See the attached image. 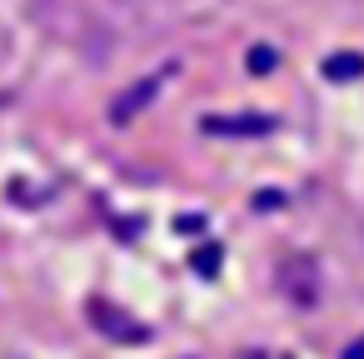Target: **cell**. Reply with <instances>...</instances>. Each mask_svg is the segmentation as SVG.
Listing matches in <instances>:
<instances>
[{
    "label": "cell",
    "mask_w": 364,
    "mask_h": 359,
    "mask_svg": "<svg viewBox=\"0 0 364 359\" xmlns=\"http://www.w3.org/2000/svg\"><path fill=\"white\" fill-rule=\"evenodd\" d=\"M324 75L329 80H359L364 75V55H334V60H324Z\"/></svg>",
    "instance_id": "2"
},
{
    "label": "cell",
    "mask_w": 364,
    "mask_h": 359,
    "mask_svg": "<svg viewBox=\"0 0 364 359\" xmlns=\"http://www.w3.org/2000/svg\"><path fill=\"white\" fill-rule=\"evenodd\" d=\"M269 65H274V50H255L250 55V70H269Z\"/></svg>",
    "instance_id": "3"
},
{
    "label": "cell",
    "mask_w": 364,
    "mask_h": 359,
    "mask_svg": "<svg viewBox=\"0 0 364 359\" xmlns=\"http://www.w3.org/2000/svg\"><path fill=\"white\" fill-rule=\"evenodd\" d=\"M215 264H220V250H200L195 254V269H215Z\"/></svg>",
    "instance_id": "4"
},
{
    "label": "cell",
    "mask_w": 364,
    "mask_h": 359,
    "mask_svg": "<svg viewBox=\"0 0 364 359\" xmlns=\"http://www.w3.org/2000/svg\"><path fill=\"white\" fill-rule=\"evenodd\" d=\"M155 95H160V75H155V80H140V90H135V95H120V100L110 105V120H115V125H125V120H130V115H140Z\"/></svg>",
    "instance_id": "1"
}]
</instances>
